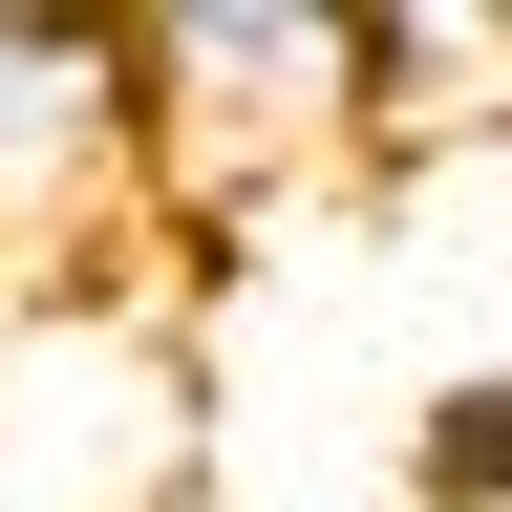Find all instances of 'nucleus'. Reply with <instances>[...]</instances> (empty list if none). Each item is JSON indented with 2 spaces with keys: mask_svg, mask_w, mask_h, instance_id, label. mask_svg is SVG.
Here are the masks:
<instances>
[{
  "mask_svg": "<svg viewBox=\"0 0 512 512\" xmlns=\"http://www.w3.org/2000/svg\"><path fill=\"white\" fill-rule=\"evenodd\" d=\"M363 150L384 171L512 150V0H363Z\"/></svg>",
  "mask_w": 512,
  "mask_h": 512,
  "instance_id": "20e7f679",
  "label": "nucleus"
},
{
  "mask_svg": "<svg viewBox=\"0 0 512 512\" xmlns=\"http://www.w3.org/2000/svg\"><path fill=\"white\" fill-rule=\"evenodd\" d=\"M406 491L427 512H512V363H470V384L406 406Z\"/></svg>",
  "mask_w": 512,
  "mask_h": 512,
  "instance_id": "39448f33",
  "label": "nucleus"
},
{
  "mask_svg": "<svg viewBox=\"0 0 512 512\" xmlns=\"http://www.w3.org/2000/svg\"><path fill=\"white\" fill-rule=\"evenodd\" d=\"M171 427H192L171 320L22 299V342H0V512H150L171 491Z\"/></svg>",
  "mask_w": 512,
  "mask_h": 512,
  "instance_id": "7ed1b4c3",
  "label": "nucleus"
},
{
  "mask_svg": "<svg viewBox=\"0 0 512 512\" xmlns=\"http://www.w3.org/2000/svg\"><path fill=\"white\" fill-rule=\"evenodd\" d=\"M128 107H150V235L214 256L235 214L363 150V0H128Z\"/></svg>",
  "mask_w": 512,
  "mask_h": 512,
  "instance_id": "f257e3e1",
  "label": "nucleus"
},
{
  "mask_svg": "<svg viewBox=\"0 0 512 512\" xmlns=\"http://www.w3.org/2000/svg\"><path fill=\"white\" fill-rule=\"evenodd\" d=\"M150 235V107H128V0H0V299H86Z\"/></svg>",
  "mask_w": 512,
  "mask_h": 512,
  "instance_id": "f03ea898",
  "label": "nucleus"
}]
</instances>
